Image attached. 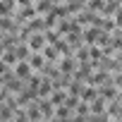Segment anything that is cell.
Wrapping results in <instances>:
<instances>
[{"label": "cell", "instance_id": "obj_7", "mask_svg": "<svg viewBox=\"0 0 122 122\" xmlns=\"http://www.w3.org/2000/svg\"><path fill=\"white\" fill-rule=\"evenodd\" d=\"M120 96H122V93H120Z\"/></svg>", "mask_w": 122, "mask_h": 122}, {"label": "cell", "instance_id": "obj_3", "mask_svg": "<svg viewBox=\"0 0 122 122\" xmlns=\"http://www.w3.org/2000/svg\"><path fill=\"white\" fill-rule=\"evenodd\" d=\"M17 77L26 79V77H29V65H19V67H17Z\"/></svg>", "mask_w": 122, "mask_h": 122}, {"label": "cell", "instance_id": "obj_2", "mask_svg": "<svg viewBox=\"0 0 122 122\" xmlns=\"http://www.w3.org/2000/svg\"><path fill=\"white\" fill-rule=\"evenodd\" d=\"M43 55L48 60H57V48H43Z\"/></svg>", "mask_w": 122, "mask_h": 122}, {"label": "cell", "instance_id": "obj_6", "mask_svg": "<svg viewBox=\"0 0 122 122\" xmlns=\"http://www.w3.org/2000/svg\"><path fill=\"white\" fill-rule=\"evenodd\" d=\"M81 96L89 101V98H96V91H93V89H84V93H81Z\"/></svg>", "mask_w": 122, "mask_h": 122}, {"label": "cell", "instance_id": "obj_1", "mask_svg": "<svg viewBox=\"0 0 122 122\" xmlns=\"http://www.w3.org/2000/svg\"><path fill=\"white\" fill-rule=\"evenodd\" d=\"M29 46H31V48H34V50H41V48H43V36H34V38H31V43H29Z\"/></svg>", "mask_w": 122, "mask_h": 122}, {"label": "cell", "instance_id": "obj_5", "mask_svg": "<svg viewBox=\"0 0 122 122\" xmlns=\"http://www.w3.org/2000/svg\"><path fill=\"white\" fill-rule=\"evenodd\" d=\"M29 117H31V120H38V117H41V112H38V108H36V105H31V108H29Z\"/></svg>", "mask_w": 122, "mask_h": 122}, {"label": "cell", "instance_id": "obj_4", "mask_svg": "<svg viewBox=\"0 0 122 122\" xmlns=\"http://www.w3.org/2000/svg\"><path fill=\"white\" fill-rule=\"evenodd\" d=\"M31 67H43V57L41 55H34L31 57Z\"/></svg>", "mask_w": 122, "mask_h": 122}]
</instances>
